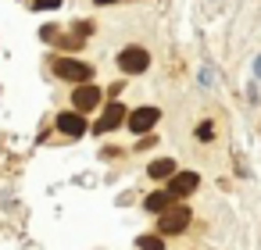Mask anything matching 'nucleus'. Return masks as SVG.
Returning a JSON list of instances; mask_svg holds the SVG:
<instances>
[{"label":"nucleus","instance_id":"f8f14e48","mask_svg":"<svg viewBox=\"0 0 261 250\" xmlns=\"http://www.w3.org/2000/svg\"><path fill=\"white\" fill-rule=\"evenodd\" d=\"M33 8H40V11H54V8H61V0H33Z\"/></svg>","mask_w":261,"mask_h":250},{"label":"nucleus","instance_id":"0eeeda50","mask_svg":"<svg viewBox=\"0 0 261 250\" xmlns=\"http://www.w3.org/2000/svg\"><path fill=\"white\" fill-rule=\"evenodd\" d=\"M122 118H129V115H125V107H122V104H111V107L100 115V122H97L93 129H97V132H111L115 125H122Z\"/></svg>","mask_w":261,"mask_h":250},{"label":"nucleus","instance_id":"ddd939ff","mask_svg":"<svg viewBox=\"0 0 261 250\" xmlns=\"http://www.w3.org/2000/svg\"><path fill=\"white\" fill-rule=\"evenodd\" d=\"M211 136H215L211 125H197V140H211Z\"/></svg>","mask_w":261,"mask_h":250},{"label":"nucleus","instance_id":"39448f33","mask_svg":"<svg viewBox=\"0 0 261 250\" xmlns=\"http://www.w3.org/2000/svg\"><path fill=\"white\" fill-rule=\"evenodd\" d=\"M58 129H61L65 136L79 140V136L86 132V118H83L79 111H61V115H58Z\"/></svg>","mask_w":261,"mask_h":250},{"label":"nucleus","instance_id":"9b49d317","mask_svg":"<svg viewBox=\"0 0 261 250\" xmlns=\"http://www.w3.org/2000/svg\"><path fill=\"white\" fill-rule=\"evenodd\" d=\"M140 250H165V239L161 236H143L140 239Z\"/></svg>","mask_w":261,"mask_h":250},{"label":"nucleus","instance_id":"f257e3e1","mask_svg":"<svg viewBox=\"0 0 261 250\" xmlns=\"http://www.w3.org/2000/svg\"><path fill=\"white\" fill-rule=\"evenodd\" d=\"M147 65H150V54H147L143 47H125V50L118 54V68H122L125 75H140V72H147Z\"/></svg>","mask_w":261,"mask_h":250},{"label":"nucleus","instance_id":"6e6552de","mask_svg":"<svg viewBox=\"0 0 261 250\" xmlns=\"http://www.w3.org/2000/svg\"><path fill=\"white\" fill-rule=\"evenodd\" d=\"M97 104H100V90H97V86L75 90V111H93Z\"/></svg>","mask_w":261,"mask_h":250},{"label":"nucleus","instance_id":"9d476101","mask_svg":"<svg viewBox=\"0 0 261 250\" xmlns=\"http://www.w3.org/2000/svg\"><path fill=\"white\" fill-rule=\"evenodd\" d=\"M168 200H172V197H168V193H150V197H147V200H143V207H147V211H154V214H165V211H168V207H172V204H168Z\"/></svg>","mask_w":261,"mask_h":250},{"label":"nucleus","instance_id":"4468645a","mask_svg":"<svg viewBox=\"0 0 261 250\" xmlns=\"http://www.w3.org/2000/svg\"><path fill=\"white\" fill-rule=\"evenodd\" d=\"M97 4H118V0H97Z\"/></svg>","mask_w":261,"mask_h":250},{"label":"nucleus","instance_id":"1a4fd4ad","mask_svg":"<svg viewBox=\"0 0 261 250\" xmlns=\"http://www.w3.org/2000/svg\"><path fill=\"white\" fill-rule=\"evenodd\" d=\"M147 175H150V179H172V175H175V161H168V157H158V161L147 168Z\"/></svg>","mask_w":261,"mask_h":250},{"label":"nucleus","instance_id":"20e7f679","mask_svg":"<svg viewBox=\"0 0 261 250\" xmlns=\"http://www.w3.org/2000/svg\"><path fill=\"white\" fill-rule=\"evenodd\" d=\"M158 118H161L158 107H136V111L129 115V129H133V132H150V129L158 125Z\"/></svg>","mask_w":261,"mask_h":250},{"label":"nucleus","instance_id":"7ed1b4c3","mask_svg":"<svg viewBox=\"0 0 261 250\" xmlns=\"http://www.w3.org/2000/svg\"><path fill=\"white\" fill-rule=\"evenodd\" d=\"M190 225V207H182V204H172L165 214H161V221H158V232H182Z\"/></svg>","mask_w":261,"mask_h":250},{"label":"nucleus","instance_id":"f03ea898","mask_svg":"<svg viewBox=\"0 0 261 250\" xmlns=\"http://www.w3.org/2000/svg\"><path fill=\"white\" fill-rule=\"evenodd\" d=\"M54 72H58L61 79H68V82H86V79L93 75V68H90L86 61H72V58L54 61Z\"/></svg>","mask_w":261,"mask_h":250},{"label":"nucleus","instance_id":"423d86ee","mask_svg":"<svg viewBox=\"0 0 261 250\" xmlns=\"http://www.w3.org/2000/svg\"><path fill=\"white\" fill-rule=\"evenodd\" d=\"M197 172H175L172 175V186H168V197L175 200V197H190L193 189H197Z\"/></svg>","mask_w":261,"mask_h":250}]
</instances>
